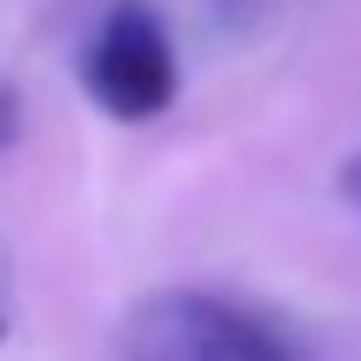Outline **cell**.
Wrapping results in <instances>:
<instances>
[{
    "label": "cell",
    "instance_id": "1",
    "mask_svg": "<svg viewBox=\"0 0 361 361\" xmlns=\"http://www.w3.org/2000/svg\"><path fill=\"white\" fill-rule=\"evenodd\" d=\"M114 361H301V348L214 288H154L121 314Z\"/></svg>",
    "mask_w": 361,
    "mask_h": 361
},
{
    "label": "cell",
    "instance_id": "2",
    "mask_svg": "<svg viewBox=\"0 0 361 361\" xmlns=\"http://www.w3.org/2000/svg\"><path fill=\"white\" fill-rule=\"evenodd\" d=\"M80 87L107 121H161L180 94V61H174V34L147 0H114L101 13V27L80 47Z\"/></svg>",
    "mask_w": 361,
    "mask_h": 361
},
{
    "label": "cell",
    "instance_id": "3",
    "mask_svg": "<svg viewBox=\"0 0 361 361\" xmlns=\"http://www.w3.org/2000/svg\"><path fill=\"white\" fill-rule=\"evenodd\" d=\"M13 141H20V94L0 80V154H7Z\"/></svg>",
    "mask_w": 361,
    "mask_h": 361
},
{
    "label": "cell",
    "instance_id": "4",
    "mask_svg": "<svg viewBox=\"0 0 361 361\" xmlns=\"http://www.w3.org/2000/svg\"><path fill=\"white\" fill-rule=\"evenodd\" d=\"M255 13H261V0H214V20L221 27H247Z\"/></svg>",
    "mask_w": 361,
    "mask_h": 361
},
{
    "label": "cell",
    "instance_id": "5",
    "mask_svg": "<svg viewBox=\"0 0 361 361\" xmlns=\"http://www.w3.org/2000/svg\"><path fill=\"white\" fill-rule=\"evenodd\" d=\"M341 194H348V207L361 214V154L348 161V168H341Z\"/></svg>",
    "mask_w": 361,
    "mask_h": 361
},
{
    "label": "cell",
    "instance_id": "6",
    "mask_svg": "<svg viewBox=\"0 0 361 361\" xmlns=\"http://www.w3.org/2000/svg\"><path fill=\"white\" fill-rule=\"evenodd\" d=\"M0 341H7V301H0Z\"/></svg>",
    "mask_w": 361,
    "mask_h": 361
}]
</instances>
